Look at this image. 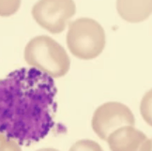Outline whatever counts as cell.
Segmentation results:
<instances>
[{
    "mask_svg": "<svg viewBox=\"0 0 152 151\" xmlns=\"http://www.w3.org/2000/svg\"><path fill=\"white\" fill-rule=\"evenodd\" d=\"M57 88L49 75L20 68L0 80V132L19 146L44 139L55 125Z\"/></svg>",
    "mask_w": 152,
    "mask_h": 151,
    "instance_id": "1",
    "label": "cell"
},
{
    "mask_svg": "<svg viewBox=\"0 0 152 151\" xmlns=\"http://www.w3.org/2000/svg\"><path fill=\"white\" fill-rule=\"evenodd\" d=\"M24 58L27 65L53 79L65 76L71 68V60L66 50L46 35L34 37L29 40L25 48Z\"/></svg>",
    "mask_w": 152,
    "mask_h": 151,
    "instance_id": "2",
    "label": "cell"
},
{
    "mask_svg": "<svg viewBox=\"0 0 152 151\" xmlns=\"http://www.w3.org/2000/svg\"><path fill=\"white\" fill-rule=\"evenodd\" d=\"M66 42L69 52L83 60L94 59L106 45L103 27L94 19L83 17L69 24Z\"/></svg>",
    "mask_w": 152,
    "mask_h": 151,
    "instance_id": "3",
    "label": "cell"
},
{
    "mask_svg": "<svg viewBox=\"0 0 152 151\" xmlns=\"http://www.w3.org/2000/svg\"><path fill=\"white\" fill-rule=\"evenodd\" d=\"M135 118L132 110L125 104L118 101H108L99 106L91 120V127L102 140L124 126H134Z\"/></svg>",
    "mask_w": 152,
    "mask_h": 151,
    "instance_id": "4",
    "label": "cell"
},
{
    "mask_svg": "<svg viewBox=\"0 0 152 151\" xmlns=\"http://www.w3.org/2000/svg\"><path fill=\"white\" fill-rule=\"evenodd\" d=\"M31 13L39 26L50 33L59 34L65 30L68 21L76 13V5L71 0H42L33 6Z\"/></svg>",
    "mask_w": 152,
    "mask_h": 151,
    "instance_id": "5",
    "label": "cell"
},
{
    "mask_svg": "<svg viewBox=\"0 0 152 151\" xmlns=\"http://www.w3.org/2000/svg\"><path fill=\"white\" fill-rule=\"evenodd\" d=\"M148 137L134 126H124L107 137L111 151H140Z\"/></svg>",
    "mask_w": 152,
    "mask_h": 151,
    "instance_id": "6",
    "label": "cell"
},
{
    "mask_svg": "<svg viewBox=\"0 0 152 151\" xmlns=\"http://www.w3.org/2000/svg\"><path fill=\"white\" fill-rule=\"evenodd\" d=\"M116 10L123 20L140 23L147 20L152 11L151 1H118Z\"/></svg>",
    "mask_w": 152,
    "mask_h": 151,
    "instance_id": "7",
    "label": "cell"
},
{
    "mask_svg": "<svg viewBox=\"0 0 152 151\" xmlns=\"http://www.w3.org/2000/svg\"><path fill=\"white\" fill-rule=\"evenodd\" d=\"M69 151H103V149L97 142L84 139L75 142L69 148Z\"/></svg>",
    "mask_w": 152,
    "mask_h": 151,
    "instance_id": "8",
    "label": "cell"
},
{
    "mask_svg": "<svg viewBox=\"0 0 152 151\" xmlns=\"http://www.w3.org/2000/svg\"><path fill=\"white\" fill-rule=\"evenodd\" d=\"M140 111L145 121L151 126V90L145 93L144 96L141 101Z\"/></svg>",
    "mask_w": 152,
    "mask_h": 151,
    "instance_id": "9",
    "label": "cell"
},
{
    "mask_svg": "<svg viewBox=\"0 0 152 151\" xmlns=\"http://www.w3.org/2000/svg\"><path fill=\"white\" fill-rule=\"evenodd\" d=\"M21 1H0V16L8 17L18 11Z\"/></svg>",
    "mask_w": 152,
    "mask_h": 151,
    "instance_id": "10",
    "label": "cell"
},
{
    "mask_svg": "<svg viewBox=\"0 0 152 151\" xmlns=\"http://www.w3.org/2000/svg\"><path fill=\"white\" fill-rule=\"evenodd\" d=\"M0 151H22V149L15 141L10 140L0 132Z\"/></svg>",
    "mask_w": 152,
    "mask_h": 151,
    "instance_id": "11",
    "label": "cell"
},
{
    "mask_svg": "<svg viewBox=\"0 0 152 151\" xmlns=\"http://www.w3.org/2000/svg\"><path fill=\"white\" fill-rule=\"evenodd\" d=\"M140 151H151V139H147L143 144Z\"/></svg>",
    "mask_w": 152,
    "mask_h": 151,
    "instance_id": "12",
    "label": "cell"
},
{
    "mask_svg": "<svg viewBox=\"0 0 152 151\" xmlns=\"http://www.w3.org/2000/svg\"><path fill=\"white\" fill-rule=\"evenodd\" d=\"M36 151H59L56 148H51V147H47V148H40L39 150H36Z\"/></svg>",
    "mask_w": 152,
    "mask_h": 151,
    "instance_id": "13",
    "label": "cell"
}]
</instances>
